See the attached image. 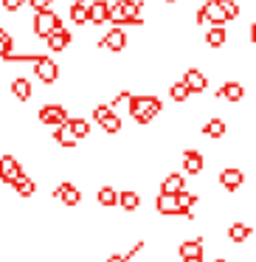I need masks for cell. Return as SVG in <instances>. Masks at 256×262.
<instances>
[{
  "label": "cell",
  "instance_id": "obj_1",
  "mask_svg": "<svg viewBox=\"0 0 256 262\" xmlns=\"http://www.w3.org/2000/svg\"><path fill=\"white\" fill-rule=\"evenodd\" d=\"M127 104H130L132 121H138V124H149L152 119H158L164 113V102L158 96H149V93H144V96L141 93H130Z\"/></svg>",
  "mask_w": 256,
  "mask_h": 262
},
{
  "label": "cell",
  "instance_id": "obj_2",
  "mask_svg": "<svg viewBox=\"0 0 256 262\" xmlns=\"http://www.w3.org/2000/svg\"><path fill=\"white\" fill-rule=\"evenodd\" d=\"M141 9H144V0H115V3H110L107 23L121 26V29H127V26H144Z\"/></svg>",
  "mask_w": 256,
  "mask_h": 262
},
{
  "label": "cell",
  "instance_id": "obj_3",
  "mask_svg": "<svg viewBox=\"0 0 256 262\" xmlns=\"http://www.w3.org/2000/svg\"><path fill=\"white\" fill-rule=\"evenodd\" d=\"M90 119L102 127L107 136H119L121 133V116L110 107V102H96L90 107Z\"/></svg>",
  "mask_w": 256,
  "mask_h": 262
},
{
  "label": "cell",
  "instance_id": "obj_4",
  "mask_svg": "<svg viewBox=\"0 0 256 262\" xmlns=\"http://www.w3.org/2000/svg\"><path fill=\"white\" fill-rule=\"evenodd\" d=\"M31 76H37V82H42V85H57L59 62L54 59V54H37V59L31 62Z\"/></svg>",
  "mask_w": 256,
  "mask_h": 262
},
{
  "label": "cell",
  "instance_id": "obj_5",
  "mask_svg": "<svg viewBox=\"0 0 256 262\" xmlns=\"http://www.w3.org/2000/svg\"><path fill=\"white\" fill-rule=\"evenodd\" d=\"M68 119H71V113H68V107H65L62 102H45L40 110H37V121H40L42 127H59Z\"/></svg>",
  "mask_w": 256,
  "mask_h": 262
},
{
  "label": "cell",
  "instance_id": "obj_6",
  "mask_svg": "<svg viewBox=\"0 0 256 262\" xmlns=\"http://www.w3.org/2000/svg\"><path fill=\"white\" fill-rule=\"evenodd\" d=\"M59 23H62V20H59V14L54 12V6H51V9H42V12H34V17H31V31H34L37 40H45Z\"/></svg>",
  "mask_w": 256,
  "mask_h": 262
},
{
  "label": "cell",
  "instance_id": "obj_7",
  "mask_svg": "<svg viewBox=\"0 0 256 262\" xmlns=\"http://www.w3.org/2000/svg\"><path fill=\"white\" fill-rule=\"evenodd\" d=\"M42 42H45V51L48 54H65L71 46H74V31H68L62 23H59Z\"/></svg>",
  "mask_w": 256,
  "mask_h": 262
},
{
  "label": "cell",
  "instance_id": "obj_8",
  "mask_svg": "<svg viewBox=\"0 0 256 262\" xmlns=\"http://www.w3.org/2000/svg\"><path fill=\"white\" fill-rule=\"evenodd\" d=\"M127 42H130L127 40V31L121 29V26H113L110 31H104V37L96 42V46L102 48V51H107V54H121L127 48Z\"/></svg>",
  "mask_w": 256,
  "mask_h": 262
},
{
  "label": "cell",
  "instance_id": "obj_9",
  "mask_svg": "<svg viewBox=\"0 0 256 262\" xmlns=\"http://www.w3.org/2000/svg\"><path fill=\"white\" fill-rule=\"evenodd\" d=\"M51 198L54 200H59L62 206H68V209H74V206H79L82 203V189L79 186H74L71 181H62L57 189L51 192Z\"/></svg>",
  "mask_w": 256,
  "mask_h": 262
},
{
  "label": "cell",
  "instance_id": "obj_10",
  "mask_svg": "<svg viewBox=\"0 0 256 262\" xmlns=\"http://www.w3.org/2000/svg\"><path fill=\"white\" fill-rule=\"evenodd\" d=\"M23 172H26V169L20 166V161L14 158V155H0V183L12 186V183L17 181Z\"/></svg>",
  "mask_w": 256,
  "mask_h": 262
},
{
  "label": "cell",
  "instance_id": "obj_11",
  "mask_svg": "<svg viewBox=\"0 0 256 262\" xmlns=\"http://www.w3.org/2000/svg\"><path fill=\"white\" fill-rule=\"evenodd\" d=\"M9 91H12V96L17 99L20 104H26V102L34 99V85H31L29 76H14V79L9 82Z\"/></svg>",
  "mask_w": 256,
  "mask_h": 262
},
{
  "label": "cell",
  "instance_id": "obj_12",
  "mask_svg": "<svg viewBox=\"0 0 256 262\" xmlns=\"http://www.w3.org/2000/svg\"><path fill=\"white\" fill-rule=\"evenodd\" d=\"M68 17H71V23H74L76 29L90 26V3H85V0H74V3L68 6Z\"/></svg>",
  "mask_w": 256,
  "mask_h": 262
},
{
  "label": "cell",
  "instance_id": "obj_13",
  "mask_svg": "<svg viewBox=\"0 0 256 262\" xmlns=\"http://www.w3.org/2000/svg\"><path fill=\"white\" fill-rule=\"evenodd\" d=\"M51 138H54V144H59L62 149H74L76 144H79V138L74 136V130H71L68 121H65V124H59V127H54Z\"/></svg>",
  "mask_w": 256,
  "mask_h": 262
},
{
  "label": "cell",
  "instance_id": "obj_14",
  "mask_svg": "<svg viewBox=\"0 0 256 262\" xmlns=\"http://www.w3.org/2000/svg\"><path fill=\"white\" fill-rule=\"evenodd\" d=\"M180 79L186 82V88H189L192 93H203L205 88H208V76H205L200 68H189L186 74L180 76Z\"/></svg>",
  "mask_w": 256,
  "mask_h": 262
},
{
  "label": "cell",
  "instance_id": "obj_15",
  "mask_svg": "<svg viewBox=\"0 0 256 262\" xmlns=\"http://www.w3.org/2000/svg\"><path fill=\"white\" fill-rule=\"evenodd\" d=\"M180 164H183V172H186V175H200L205 161L197 149H186V152L180 155Z\"/></svg>",
  "mask_w": 256,
  "mask_h": 262
},
{
  "label": "cell",
  "instance_id": "obj_16",
  "mask_svg": "<svg viewBox=\"0 0 256 262\" xmlns=\"http://www.w3.org/2000/svg\"><path fill=\"white\" fill-rule=\"evenodd\" d=\"M155 209H158V214H164V217H175V214H180L177 198H175V194H166V192H160V194H158V200H155Z\"/></svg>",
  "mask_w": 256,
  "mask_h": 262
},
{
  "label": "cell",
  "instance_id": "obj_17",
  "mask_svg": "<svg viewBox=\"0 0 256 262\" xmlns=\"http://www.w3.org/2000/svg\"><path fill=\"white\" fill-rule=\"evenodd\" d=\"M242 181H245V175H242V169H237V166H228V169L220 172V186L228 189V192L239 189V186H242Z\"/></svg>",
  "mask_w": 256,
  "mask_h": 262
},
{
  "label": "cell",
  "instance_id": "obj_18",
  "mask_svg": "<svg viewBox=\"0 0 256 262\" xmlns=\"http://www.w3.org/2000/svg\"><path fill=\"white\" fill-rule=\"evenodd\" d=\"M217 99H222V102H242L245 88L239 85V82H225V85L217 91Z\"/></svg>",
  "mask_w": 256,
  "mask_h": 262
},
{
  "label": "cell",
  "instance_id": "obj_19",
  "mask_svg": "<svg viewBox=\"0 0 256 262\" xmlns=\"http://www.w3.org/2000/svg\"><path fill=\"white\" fill-rule=\"evenodd\" d=\"M110 20V3L107 0H93L90 3V23L93 26H104Z\"/></svg>",
  "mask_w": 256,
  "mask_h": 262
},
{
  "label": "cell",
  "instance_id": "obj_20",
  "mask_svg": "<svg viewBox=\"0 0 256 262\" xmlns=\"http://www.w3.org/2000/svg\"><path fill=\"white\" fill-rule=\"evenodd\" d=\"M12 186H14V192H17V198H23V200H26V198H31V194L37 192V181H34L31 175H26V172L12 183Z\"/></svg>",
  "mask_w": 256,
  "mask_h": 262
},
{
  "label": "cell",
  "instance_id": "obj_21",
  "mask_svg": "<svg viewBox=\"0 0 256 262\" xmlns=\"http://www.w3.org/2000/svg\"><path fill=\"white\" fill-rule=\"evenodd\" d=\"M183 189H186V178H183L180 172L166 175L164 183H160V192H166V194H177V192H183Z\"/></svg>",
  "mask_w": 256,
  "mask_h": 262
},
{
  "label": "cell",
  "instance_id": "obj_22",
  "mask_svg": "<svg viewBox=\"0 0 256 262\" xmlns=\"http://www.w3.org/2000/svg\"><path fill=\"white\" fill-rule=\"evenodd\" d=\"M225 40H228L225 26H211V29L205 31V46H208V48H222V46H225Z\"/></svg>",
  "mask_w": 256,
  "mask_h": 262
},
{
  "label": "cell",
  "instance_id": "obj_23",
  "mask_svg": "<svg viewBox=\"0 0 256 262\" xmlns=\"http://www.w3.org/2000/svg\"><path fill=\"white\" fill-rule=\"evenodd\" d=\"M119 206L124 211H138L141 209V194L132 192V189H124V192H119Z\"/></svg>",
  "mask_w": 256,
  "mask_h": 262
},
{
  "label": "cell",
  "instance_id": "obj_24",
  "mask_svg": "<svg viewBox=\"0 0 256 262\" xmlns=\"http://www.w3.org/2000/svg\"><path fill=\"white\" fill-rule=\"evenodd\" d=\"M96 203L104 206V209H113V206H119V189L113 186H102L96 192Z\"/></svg>",
  "mask_w": 256,
  "mask_h": 262
},
{
  "label": "cell",
  "instance_id": "obj_25",
  "mask_svg": "<svg viewBox=\"0 0 256 262\" xmlns=\"http://www.w3.org/2000/svg\"><path fill=\"white\" fill-rule=\"evenodd\" d=\"M203 256V239H186L180 243V259H197Z\"/></svg>",
  "mask_w": 256,
  "mask_h": 262
},
{
  "label": "cell",
  "instance_id": "obj_26",
  "mask_svg": "<svg viewBox=\"0 0 256 262\" xmlns=\"http://www.w3.org/2000/svg\"><path fill=\"white\" fill-rule=\"evenodd\" d=\"M250 234H253V228H250L248 223H231V228H228V237H231V243H245Z\"/></svg>",
  "mask_w": 256,
  "mask_h": 262
},
{
  "label": "cell",
  "instance_id": "obj_27",
  "mask_svg": "<svg viewBox=\"0 0 256 262\" xmlns=\"http://www.w3.org/2000/svg\"><path fill=\"white\" fill-rule=\"evenodd\" d=\"M175 198H177V206H180V214L183 217H192V209H194V203H197V194H192V192L183 189V192L175 194Z\"/></svg>",
  "mask_w": 256,
  "mask_h": 262
},
{
  "label": "cell",
  "instance_id": "obj_28",
  "mask_svg": "<svg viewBox=\"0 0 256 262\" xmlns=\"http://www.w3.org/2000/svg\"><path fill=\"white\" fill-rule=\"evenodd\" d=\"M71 130H74V136L79 138V141H85L87 136H90V121L82 119V116H74V119H68Z\"/></svg>",
  "mask_w": 256,
  "mask_h": 262
},
{
  "label": "cell",
  "instance_id": "obj_29",
  "mask_svg": "<svg viewBox=\"0 0 256 262\" xmlns=\"http://www.w3.org/2000/svg\"><path fill=\"white\" fill-rule=\"evenodd\" d=\"M203 136H208V138H222L225 136V121L222 119H208L203 124Z\"/></svg>",
  "mask_w": 256,
  "mask_h": 262
},
{
  "label": "cell",
  "instance_id": "obj_30",
  "mask_svg": "<svg viewBox=\"0 0 256 262\" xmlns=\"http://www.w3.org/2000/svg\"><path fill=\"white\" fill-rule=\"evenodd\" d=\"M189 96H192V91L186 88V82H183V79H180V82H175V85H169V99H172V102L183 104Z\"/></svg>",
  "mask_w": 256,
  "mask_h": 262
},
{
  "label": "cell",
  "instance_id": "obj_31",
  "mask_svg": "<svg viewBox=\"0 0 256 262\" xmlns=\"http://www.w3.org/2000/svg\"><path fill=\"white\" fill-rule=\"evenodd\" d=\"M9 51H14V37L9 29H0V59L6 57Z\"/></svg>",
  "mask_w": 256,
  "mask_h": 262
},
{
  "label": "cell",
  "instance_id": "obj_32",
  "mask_svg": "<svg viewBox=\"0 0 256 262\" xmlns=\"http://www.w3.org/2000/svg\"><path fill=\"white\" fill-rule=\"evenodd\" d=\"M23 6H26V0H0V9L6 14H17Z\"/></svg>",
  "mask_w": 256,
  "mask_h": 262
},
{
  "label": "cell",
  "instance_id": "obj_33",
  "mask_svg": "<svg viewBox=\"0 0 256 262\" xmlns=\"http://www.w3.org/2000/svg\"><path fill=\"white\" fill-rule=\"evenodd\" d=\"M217 3H220L222 12L228 14V20H237V17H239V6L234 3V0H217Z\"/></svg>",
  "mask_w": 256,
  "mask_h": 262
},
{
  "label": "cell",
  "instance_id": "obj_34",
  "mask_svg": "<svg viewBox=\"0 0 256 262\" xmlns=\"http://www.w3.org/2000/svg\"><path fill=\"white\" fill-rule=\"evenodd\" d=\"M34 12H42V9H51L54 6V0H26Z\"/></svg>",
  "mask_w": 256,
  "mask_h": 262
},
{
  "label": "cell",
  "instance_id": "obj_35",
  "mask_svg": "<svg viewBox=\"0 0 256 262\" xmlns=\"http://www.w3.org/2000/svg\"><path fill=\"white\" fill-rule=\"evenodd\" d=\"M107 262H130V259L124 254H113V256H107Z\"/></svg>",
  "mask_w": 256,
  "mask_h": 262
},
{
  "label": "cell",
  "instance_id": "obj_36",
  "mask_svg": "<svg viewBox=\"0 0 256 262\" xmlns=\"http://www.w3.org/2000/svg\"><path fill=\"white\" fill-rule=\"evenodd\" d=\"M250 42L256 46V29H250Z\"/></svg>",
  "mask_w": 256,
  "mask_h": 262
},
{
  "label": "cell",
  "instance_id": "obj_37",
  "mask_svg": "<svg viewBox=\"0 0 256 262\" xmlns=\"http://www.w3.org/2000/svg\"><path fill=\"white\" fill-rule=\"evenodd\" d=\"M183 262H203V256H197V259H183Z\"/></svg>",
  "mask_w": 256,
  "mask_h": 262
},
{
  "label": "cell",
  "instance_id": "obj_38",
  "mask_svg": "<svg viewBox=\"0 0 256 262\" xmlns=\"http://www.w3.org/2000/svg\"><path fill=\"white\" fill-rule=\"evenodd\" d=\"M164 3H177V0H164Z\"/></svg>",
  "mask_w": 256,
  "mask_h": 262
},
{
  "label": "cell",
  "instance_id": "obj_39",
  "mask_svg": "<svg viewBox=\"0 0 256 262\" xmlns=\"http://www.w3.org/2000/svg\"><path fill=\"white\" fill-rule=\"evenodd\" d=\"M250 29H256V20H253V26H250Z\"/></svg>",
  "mask_w": 256,
  "mask_h": 262
},
{
  "label": "cell",
  "instance_id": "obj_40",
  "mask_svg": "<svg viewBox=\"0 0 256 262\" xmlns=\"http://www.w3.org/2000/svg\"><path fill=\"white\" fill-rule=\"evenodd\" d=\"M217 262H225V259H217Z\"/></svg>",
  "mask_w": 256,
  "mask_h": 262
}]
</instances>
